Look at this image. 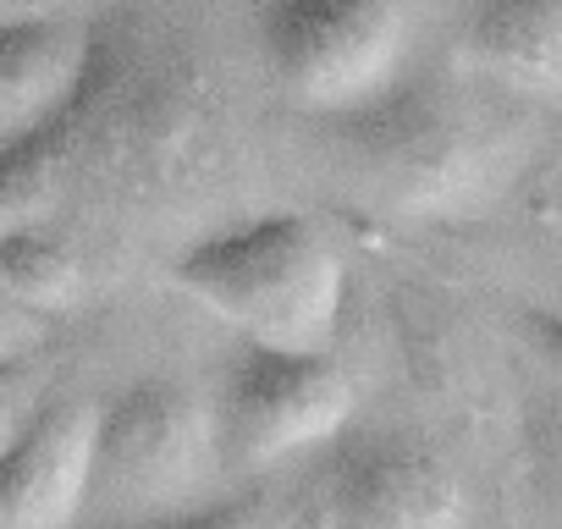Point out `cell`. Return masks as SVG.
I'll return each instance as SVG.
<instances>
[{
	"label": "cell",
	"instance_id": "obj_1",
	"mask_svg": "<svg viewBox=\"0 0 562 529\" xmlns=\"http://www.w3.org/2000/svg\"><path fill=\"white\" fill-rule=\"evenodd\" d=\"M226 166L232 105L221 72L177 23L122 0L94 18L72 100L18 144H0V232L45 221L83 248V232L155 221Z\"/></svg>",
	"mask_w": 562,
	"mask_h": 529
},
{
	"label": "cell",
	"instance_id": "obj_2",
	"mask_svg": "<svg viewBox=\"0 0 562 529\" xmlns=\"http://www.w3.org/2000/svg\"><path fill=\"white\" fill-rule=\"evenodd\" d=\"M326 122L348 177L386 215L408 221H447L480 210L513 182L529 149V122L513 105L480 100V89H452L408 72L386 94Z\"/></svg>",
	"mask_w": 562,
	"mask_h": 529
},
{
	"label": "cell",
	"instance_id": "obj_3",
	"mask_svg": "<svg viewBox=\"0 0 562 529\" xmlns=\"http://www.w3.org/2000/svg\"><path fill=\"white\" fill-rule=\"evenodd\" d=\"M171 288L226 320L243 342L331 353L342 331V259L299 210H259L193 237L171 259Z\"/></svg>",
	"mask_w": 562,
	"mask_h": 529
},
{
	"label": "cell",
	"instance_id": "obj_4",
	"mask_svg": "<svg viewBox=\"0 0 562 529\" xmlns=\"http://www.w3.org/2000/svg\"><path fill=\"white\" fill-rule=\"evenodd\" d=\"M226 469L215 403L182 381H133L100 403L94 491L83 507L89 529H138L204 507V485Z\"/></svg>",
	"mask_w": 562,
	"mask_h": 529
},
{
	"label": "cell",
	"instance_id": "obj_5",
	"mask_svg": "<svg viewBox=\"0 0 562 529\" xmlns=\"http://www.w3.org/2000/svg\"><path fill=\"white\" fill-rule=\"evenodd\" d=\"M270 83L315 116H342L408 72L414 0H259Z\"/></svg>",
	"mask_w": 562,
	"mask_h": 529
},
{
	"label": "cell",
	"instance_id": "obj_6",
	"mask_svg": "<svg viewBox=\"0 0 562 529\" xmlns=\"http://www.w3.org/2000/svg\"><path fill=\"white\" fill-rule=\"evenodd\" d=\"M359 408L353 375L331 353H293L243 342L215 392V430L226 469H276L348 436Z\"/></svg>",
	"mask_w": 562,
	"mask_h": 529
},
{
	"label": "cell",
	"instance_id": "obj_7",
	"mask_svg": "<svg viewBox=\"0 0 562 529\" xmlns=\"http://www.w3.org/2000/svg\"><path fill=\"white\" fill-rule=\"evenodd\" d=\"M326 529H469V491L458 469L419 436L348 430L321 469Z\"/></svg>",
	"mask_w": 562,
	"mask_h": 529
},
{
	"label": "cell",
	"instance_id": "obj_8",
	"mask_svg": "<svg viewBox=\"0 0 562 529\" xmlns=\"http://www.w3.org/2000/svg\"><path fill=\"white\" fill-rule=\"evenodd\" d=\"M100 403L50 397L0 452V518L12 529H78L94 491Z\"/></svg>",
	"mask_w": 562,
	"mask_h": 529
},
{
	"label": "cell",
	"instance_id": "obj_9",
	"mask_svg": "<svg viewBox=\"0 0 562 529\" xmlns=\"http://www.w3.org/2000/svg\"><path fill=\"white\" fill-rule=\"evenodd\" d=\"M94 18L0 12V144L50 122L89 72Z\"/></svg>",
	"mask_w": 562,
	"mask_h": 529
},
{
	"label": "cell",
	"instance_id": "obj_10",
	"mask_svg": "<svg viewBox=\"0 0 562 529\" xmlns=\"http://www.w3.org/2000/svg\"><path fill=\"white\" fill-rule=\"evenodd\" d=\"M458 45L469 72L507 100H562V0H474Z\"/></svg>",
	"mask_w": 562,
	"mask_h": 529
},
{
	"label": "cell",
	"instance_id": "obj_11",
	"mask_svg": "<svg viewBox=\"0 0 562 529\" xmlns=\"http://www.w3.org/2000/svg\"><path fill=\"white\" fill-rule=\"evenodd\" d=\"M0 277H7V288L61 320L83 304L89 293V254L61 232V226H45V221H23V226H7L0 232Z\"/></svg>",
	"mask_w": 562,
	"mask_h": 529
},
{
	"label": "cell",
	"instance_id": "obj_12",
	"mask_svg": "<svg viewBox=\"0 0 562 529\" xmlns=\"http://www.w3.org/2000/svg\"><path fill=\"white\" fill-rule=\"evenodd\" d=\"M518 452H524V480L535 507L546 513L551 529H562V397H540L518 419Z\"/></svg>",
	"mask_w": 562,
	"mask_h": 529
},
{
	"label": "cell",
	"instance_id": "obj_13",
	"mask_svg": "<svg viewBox=\"0 0 562 529\" xmlns=\"http://www.w3.org/2000/svg\"><path fill=\"white\" fill-rule=\"evenodd\" d=\"M138 529H299V524L288 518V502H281V496H270V491H237V496L188 507L177 518L138 524Z\"/></svg>",
	"mask_w": 562,
	"mask_h": 529
},
{
	"label": "cell",
	"instance_id": "obj_14",
	"mask_svg": "<svg viewBox=\"0 0 562 529\" xmlns=\"http://www.w3.org/2000/svg\"><path fill=\"white\" fill-rule=\"evenodd\" d=\"M50 315H40V309H29L12 288H7V277H0V364H29L45 342H50Z\"/></svg>",
	"mask_w": 562,
	"mask_h": 529
},
{
	"label": "cell",
	"instance_id": "obj_15",
	"mask_svg": "<svg viewBox=\"0 0 562 529\" xmlns=\"http://www.w3.org/2000/svg\"><path fill=\"white\" fill-rule=\"evenodd\" d=\"M513 326H518V337H524V348H529L535 370L546 375V386L562 397V309L524 304V309L513 315Z\"/></svg>",
	"mask_w": 562,
	"mask_h": 529
},
{
	"label": "cell",
	"instance_id": "obj_16",
	"mask_svg": "<svg viewBox=\"0 0 562 529\" xmlns=\"http://www.w3.org/2000/svg\"><path fill=\"white\" fill-rule=\"evenodd\" d=\"M34 392L40 386H34V370L29 364H0V452H7L23 436V425L40 414V397Z\"/></svg>",
	"mask_w": 562,
	"mask_h": 529
},
{
	"label": "cell",
	"instance_id": "obj_17",
	"mask_svg": "<svg viewBox=\"0 0 562 529\" xmlns=\"http://www.w3.org/2000/svg\"><path fill=\"white\" fill-rule=\"evenodd\" d=\"M299 529H326V524H299Z\"/></svg>",
	"mask_w": 562,
	"mask_h": 529
},
{
	"label": "cell",
	"instance_id": "obj_18",
	"mask_svg": "<svg viewBox=\"0 0 562 529\" xmlns=\"http://www.w3.org/2000/svg\"><path fill=\"white\" fill-rule=\"evenodd\" d=\"M0 529H12V524H7V518H0Z\"/></svg>",
	"mask_w": 562,
	"mask_h": 529
},
{
	"label": "cell",
	"instance_id": "obj_19",
	"mask_svg": "<svg viewBox=\"0 0 562 529\" xmlns=\"http://www.w3.org/2000/svg\"><path fill=\"white\" fill-rule=\"evenodd\" d=\"M0 12H7V7H0Z\"/></svg>",
	"mask_w": 562,
	"mask_h": 529
}]
</instances>
